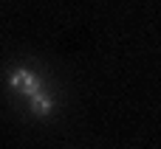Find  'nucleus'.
<instances>
[{"mask_svg":"<svg viewBox=\"0 0 161 149\" xmlns=\"http://www.w3.org/2000/svg\"><path fill=\"white\" fill-rule=\"evenodd\" d=\"M11 87H14L17 93L34 96V93H40V79H37L34 73H28V70H14V73H11Z\"/></svg>","mask_w":161,"mask_h":149,"instance_id":"f257e3e1","label":"nucleus"},{"mask_svg":"<svg viewBox=\"0 0 161 149\" xmlns=\"http://www.w3.org/2000/svg\"><path fill=\"white\" fill-rule=\"evenodd\" d=\"M51 107H54V104H51V99H42L40 93H34V96H31V110H34L37 116H48V113H51Z\"/></svg>","mask_w":161,"mask_h":149,"instance_id":"f03ea898","label":"nucleus"}]
</instances>
